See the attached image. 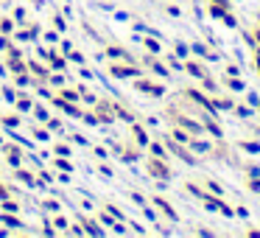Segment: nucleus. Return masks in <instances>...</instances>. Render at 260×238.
Listing matches in <instances>:
<instances>
[{"label": "nucleus", "mask_w": 260, "mask_h": 238, "mask_svg": "<svg viewBox=\"0 0 260 238\" xmlns=\"http://www.w3.org/2000/svg\"><path fill=\"white\" fill-rule=\"evenodd\" d=\"M62 98H68V101H76V98H79V93H73V90H64V93H62Z\"/></svg>", "instance_id": "5"}, {"label": "nucleus", "mask_w": 260, "mask_h": 238, "mask_svg": "<svg viewBox=\"0 0 260 238\" xmlns=\"http://www.w3.org/2000/svg\"><path fill=\"white\" fill-rule=\"evenodd\" d=\"M0 204H3V210H17V204H14V202H0Z\"/></svg>", "instance_id": "7"}, {"label": "nucleus", "mask_w": 260, "mask_h": 238, "mask_svg": "<svg viewBox=\"0 0 260 238\" xmlns=\"http://www.w3.org/2000/svg\"><path fill=\"white\" fill-rule=\"evenodd\" d=\"M3 224H9V227H23L17 219H14V216H3Z\"/></svg>", "instance_id": "4"}, {"label": "nucleus", "mask_w": 260, "mask_h": 238, "mask_svg": "<svg viewBox=\"0 0 260 238\" xmlns=\"http://www.w3.org/2000/svg\"><path fill=\"white\" fill-rule=\"evenodd\" d=\"M0 31H6L9 34V31H12V20H0Z\"/></svg>", "instance_id": "6"}, {"label": "nucleus", "mask_w": 260, "mask_h": 238, "mask_svg": "<svg viewBox=\"0 0 260 238\" xmlns=\"http://www.w3.org/2000/svg\"><path fill=\"white\" fill-rule=\"evenodd\" d=\"M137 90L151 93V96H162V87H159V84H151V81H137Z\"/></svg>", "instance_id": "2"}, {"label": "nucleus", "mask_w": 260, "mask_h": 238, "mask_svg": "<svg viewBox=\"0 0 260 238\" xmlns=\"http://www.w3.org/2000/svg\"><path fill=\"white\" fill-rule=\"evenodd\" d=\"M37 3H40V0H37Z\"/></svg>", "instance_id": "11"}, {"label": "nucleus", "mask_w": 260, "mask_h": 238, "mask_svg": "<svg viewBox=\"0 0 260 238\" xmlns=\"http://www.w3.org/2000/svg\"><path fill=\"white\" fill-rule=\"evenodd\" d=\"M254 37H257V42H260V28H257V31H254Z\"/></svg>", "instance_id": "9"}, {"label": "nucleus", "mask_w": 260, "mask_h": 238, "mask_svg": "<svg viewBox=\"0 0 260 238\" xmlns=\"http://www.w3.org/2000/svg\"><path fill=\"white\" fill-rule=\"evenodd\" d=\"M148 174L159 176V180H168V176H171V171L162 165V160H148Z\"/></svg>", "instance_id": "1"}, {"label": "nucleus", "mask_w": 260, "mask_h": 238, "mask_svg": "<svg viewBox=\"0 0 260 238\" xmlns=\"http://www.w3.org/2000/svg\"><path fill=\"white\" fill-rule=\"evenodd\" d=\"M257 70H260V59H257Z\"/></svg>", "instance_id": "10"}, {"label": "nucleus", "mask_w": 260, "mask_h": 238, "mask_svg": "<svg viewBox=\"0 0 260 238\" xmlns=\"http://www.w3.org/2000/svg\"><path fill=\"white\" fill-rule=\"evenodd\" d=\"M112 73L115 76H137V68H123V65H115Z\"/></svg>", "instance_id": "3"}, {"label": "nucleus", "mask_w": 260, "mask_h": 238, "mask_svg": "<svg viewBox=\"0 0 260 238\" xmlns=\"http://www.w3.org/2000/svg\"><path fill=\"white\" fill-rule=\"evenodd\" d=\"M0 199H6V188L0 185Z\"/></svg>", "instance_id": "8"}]
</instances>
